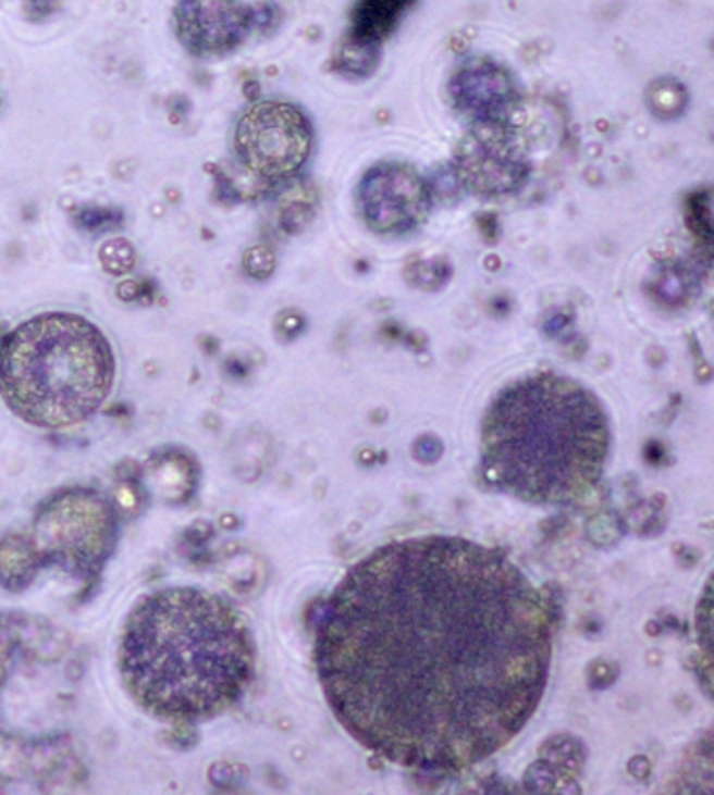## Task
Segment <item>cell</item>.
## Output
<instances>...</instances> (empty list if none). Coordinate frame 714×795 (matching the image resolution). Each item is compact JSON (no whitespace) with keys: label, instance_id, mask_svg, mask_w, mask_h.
I'll return each mask as SVG.
<instances>
[{"label":"cell","instance_id":"obj_4","mask_svg":"<svg viewBox=\"0 0 714 795\" xmlns=\"http://www.w3.org/2000/svg\"><path fill=\"white\" fill-rule=\"evenodd\" d=\"M113 380L110 341L81 314H38L0 346V396L34 427L84 423L110 398Z\"/></svg>","mask_w":714,"mask_h":795},{"label":"cell","instance_id":"obj_7","mask_svg":"<svg viewBox=\"0 0 714 795\" xmlns=\"http://www.w3.org/2000/svg\"><path fill=\"white\" fill-rule=\"evenodd\" d=\"M174 22L189 53L220 55L244 40L251 15L239 0H178Z\"/></svg>","mask_w":714,"mask_h":795},{"label":"cell","instance_id":"obj_2","mask_svg":"<svg viewBox=\"0 0 714 795\" xmlns=\"http://www.w3.org/2000/svg\"><path fill=\"white\" fill-rule=\"evenodd\" d=\"M256 651L242 613L204 588L174 586L145 597L120 641L131 697L164 722H201L248 691Z\"/></svg>","mask_w":714,"mask_h":795},{"label":"cell","instance_id":"obj_10","mask_svg":"<svg viewBox=\"0 0 714 795\" xmlns=\"http://www.w3.org/2000/svg\"><path fill=\"white\" fill-rule=\"evenodd\" d=\"M650 105L662 117H673L686 105V90L677 83H658L650 90Z\"/></svg>","mask_w":714,"mask_h":795},{"label":"cell","instance_id":"obj_3","mask_svg":"<svg viewBox=\"0 0 714 795\" xmlns=\"http://www.w3.org/2000/svg\"><path fill=\"white\" fill-rule=\"evenodd\" d=\"M610 455L600 400L570 377L537 373L496 396L482 425L487 486L528 505H575L598 488Z\"/></svg>","mask_w":714,"mask_h":795},{"label":"cell","instance_id":"obj_12","mask_svg":"<svg viewBox=\"0 0 714 795\" xmlns=\"http://www.w3.org/2000/svg\"><path fill=\"white\" fill-rule=\"evenodd\" d=\"M76 222L83 226L84 231L99 233V231H111V228L120 226L122 214L110 208H83L76 214Z\"/></svg>","mask_w":714,"mask_h":795},{"label":"cell","instance_id":"obj_14","mask_svg":"<svg viewBox=\"0 0 714 795\" xmlns=\"http://www.w3.org/2000/svg\"><path fill=\"white\" fill-rule=\"evenodd\" d=\"M369 51H373L371 47H367V45H358V57L357 61H353L350 63V70H357V72H362V65H373L376 63V59H360V55H365V53H369ZM357 53V47H348L346 51H344V59H350V57L355 55Z\"/></svg>","mask_w":714,"mask_h":795},{"label":"cell","instance_id":"obj_6","mask_svg":"<svg viewBox=\"0 0 714 795\" xmlns=\"http://www.w3.org/2000/svg\"><path fill=\"white\" fill-rule=\"evenodd\" d=\"M360 210L371 228L403 233L426 216L423 181L405 165H378L360 185Z\"/></svg>","mask_w":714,"mask_h":795},{"label":"cell","instance_id":"obj_9","mask_svg":"<svg viewBox=\"0 0 714 795\" xmlns=\"http://www.w3.org/2000/svg\"><path fill=\"white\" fill-rule=\"evenodd\" d=\"M453 95L461 110L482 120H493L512 105L514 83L503 67L487 61H476L457 74Z\"/></svg>","mask_w":714,"mask_h":795},{"label":"cell","instance_id":"obj_11","mask_svg":"<svg viewBox=\"0 0 714 795\" xmlns=\"http://www.w3.org/2000/svg\"><path fill=\"white\" fill-rule=\"evenodd\" d=\"M101 264L111 275H124L135 266L133 247L122 239H113L101 247Z\"/></svg>","mask_w":714,"mask_h":795},{"label":"cell","instance_id":"obj_5","mask_svg":"<svg viewBox=\"0 0 714 795\" xmlns=\"http://www.w3.org/2000/svg\"><path fill=\"white\" fill-rule=\"evenodd\" d=\"M312 131L300 110L283 101L254 103L235 131L242 164L264 181L294 176L308 160Z\"/></svg>","mask_w":714,"mask_h":795},{"label":"cell","instance_id":"obj_13","mask_svg":"<svg viewBox=\"0 0 714 795\" xmlns=\"http://www.w3.org/2000/svg\"><path fill=\"white\" fill-rule=\"evenodd\" d=\"M244 264H246V271L249 275L256 276V278H264V276L273 273L275 258L267 247H254V249H249Z\"/></svg>","mask_w":714,"mask_h":795},{"label":"cell","instance_id":"obj_1","mask_svg":"<svg viewBox=\"0 0 714 795\" xmlns=\"http://www.w3.org/2000/svg\"><path fill=\"white\" fill-rule=\"evenodd\" d=\"M553 649L545 593L498 549L428 534L355 563L315 631L337 722L390 765L459 772L518 737Z\"/></svg>","mask_w":714,"mask_h":795},{"label":"cell","instance_id":"obj_8","mask_svg":"<svg viewBox=\"0 0 714 795\" xmlns=\"http://www.w3.org/2000/svg\"><path fill=\"white\" fill-rule=\"evenodd\" d=\"M459 172L473 191L507 192L522 181L526 160L507 133L482 126L461 147Z\"/></svg>","mask_w":714,"mask_h":795}]
</instances>
